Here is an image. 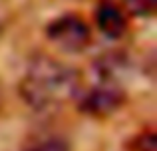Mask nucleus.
Instances as JSON below:
<instances>
[{
    "instance_id": "1",
    "label": "nucleus",
    "mask_w": 157,
    "mask_h": 151,
    "mask_svg": "<svg viewBox=\"0 0 157 151\" xmlns=\"http://www.w3.org/2000/svg\"><path fill=\"white\" fill-rule=\"evenodd\" d=\"M82 89V76L74 66L38 54L30 60L18 85V93L28 108L36 111H50L76 100Z\"/></svg>"
},
{
    "instance_id": "2",
    "label": "nucleus",
    "mask_w": 157,
    "mask_h": 151,
    "mask_svg": "<svg viewBox=\"0 0 157 151\" xmlns=\"http://www.w3.org/2000/svg\"><path fill=\"white\" fill-rule=\"evenodd\" d=\"M76 101L84 115L104 119V117L113 115L125 104V89L121 85L96 81V85H92L90 89H80Z\"/></svg>"
},
{
    "instance_id": "3",
    "label": "nucleus",
    "mask_w": 157,
    "mask_h": 151,
    "mask_svg": "<svg viewBox=\"0 0 157 151\" xmlns=\"http://www.w3.org/2000/svg\"><path fill=\"white\" fill-rule=\"evenodd\" d=\"M46 36L64 52L78 54L90 46L92 28L78 14H64L58 16L56 20H52L46 26Z\"/></svg>"
},
{
    "instance_id": "4",
    "label": "nucleus",
    "mask_w": 157,
    "mask_h": 151,
    "mask_svg": "<svg viewBox=\"0 0 157 151\" xmlns=\"http://www.w3.org/2000/svg\"><path fill=\"white\" fill-rule=\"evenodd\" d=\"M131 70H133V64L123 52H105L98 56L96 62H92V72L98 77V81L121 85V88L123 81L131 76Z\"/></svg>"
},
{
    "instance_id": "5",
    "label": "nucleus",
    "mask_w": 157,
    "mask_h": 151,
    "mask_svg": "<svg viewBox=\"0 0 157 151\" xmlns=\"http://www.w3.org/2000/svg\"><path fill=\"white\" fill-rule=\"evenodd\" d=\"M96 24L100 28V32L105 38L117 40L125 34L127 30V18L125 12L121 10V6H117L111 0H104L98 4L96 8Z\"/></svg>"
},
{
    "instance_id": "6",
    "label": "nucleus",
    "mask_w": 157,
    "mask_h": 151,
    "mask_svg": "<svg viewBox=\"0 0 157 151\" xmlns=\"http://www.w3.org/2000/svg\"><path fill=\"white\" fill-rule=\"evenodd\" d=\"M24 151H72V149H70L68 141L62 139V137L46 135V137H40V139H34L32 143H28Z\"/></svg>"
},
{
    "instance_id": "7",
    "label": "nucleus",
    "mask_w": 157,
    "mask_h": 151,
    "mask_svg": "<svg viewBox=\"0 0 157 151\" xmlns=\"http://www.w3.org/2000/svg\"><path fill=\"white\" fill-rule=\"evenodd\" d=\"M131 151H157V137L151 129H145V131L137 133V135L131 139L129 143Z\"/></svg>"
},
{
    "instance_id": "8",
    "label": "nucleus",
    "mask_w": 157,
    "mask_h": 151,
    "mask_svg": "<svg viewBox=\"0 0 157 151\" xmlns=\"http://www.w3.org/2000/svg\"><path fill=\"white\" fill-rule=\"evenodd\" d=\"M125 4L137 16H153L157 8V0H125Z\"/></svg>"
},
{
    "instance_id": "9",
    "label": "nucleus",
    "mask_w": 157,
    "mask_h": 151,
    "mask_svg": "<svg viewBox=\"0 0 157 151\" xmlns=\"http://www.w3.org/2000/svg\"><path fill=\"white\" fill-rule=\"evenodd\" d=\"M0 105H2V93H0Z\"/></svg>"
}]
</instances>
